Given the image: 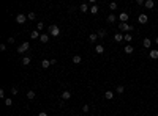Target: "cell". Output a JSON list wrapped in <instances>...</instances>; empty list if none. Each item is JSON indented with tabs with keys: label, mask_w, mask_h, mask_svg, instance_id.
I'll list each match as a JSON object with an SVG mask.
<instances>
[{
	"label": "cell",
	"mask_w": 158,
	"mask_h": 116,
	"mask_svg": "<svg viewBox=\"0 0 158 116\" xmlns=\"http://www.w3.org/2000/svg\"><path fill=\"white\" fill-rule=\"evenodd\" d=\"M133 25H130L128 22H125V24H122L120 22V25H119V30H120V33H130V32H133Z\"/></svg>",
	"instance_id": "obj_1"
},
{
	"label": "cell",
	"mask_w": 158,
	"mask_h": 116,
	"mask_svg": "<svg viewBox=\"0 0 158 116\" xmlns=\"http://www.w3.org/2000/svg\"><path fill=\"white\" fill-rule=\"evenodd\" d=\"M49 33H51V36H59V35H60V28H59V25H49Z\"/></svg>",
	"instance_id": "obj_2"
},
{
	"label": "cell",
	"mask_w": 158,
	"mask_h": 116,
	"mask_svg": "<svg viewBox=\"0 0 158 116\" xmlns=\"http://www.w3.org/2000/svg\"><path fill=\"white\" fill-rule=\"evenodd\" d=\"M29 49H30V44L25 41V42H22L21 46H18V53H24V52H27Z\"/></svg>",
	"instance_id": "obj_3"
},
{
	"label": "cell",
	"mask_w": 158,
	"mask_h": 116,
	"mask_svg": "<svg viewBox=\"0 0 158 116\" xmlns=\"http://www.w3.org/2000/svg\"><path fill=\"white\" fill-rule=\"evenodd\" d=\"M25 20H27V16L25 14H18L16 16V22L18 24H25Z\"/></svg>",
	"instance_id": "obj_4"
},
{
	"label": "cell",
	"mask_w": 158,
	"mask_h": 116,
	"mask_svg": "<svg viewBox=\"0 0 158 116\" xmlns=\"http://www.w3.org/2000/svg\"><path fill=\"white\" fill-rule=\"evenodd\" d=\"M123 52H125L126 55H130V53H133V52H134V47L131 46V44H128V46L123 47Z\"/></svg>",
	"instance_id": "obj_5"
},
{
	"label": "cell",
	"mask_w": 158,
	"mask_h": 116,
	"mask_svg": "<svg viewBox=\"0 0 158 116\" xmlns=\"http://www.w3.org/2000/svg\"><path fill=\"white\" fill-rule=\"evenodd\" d=\"M142 46L146 47V49L150 50V46H152V39L150 38H144V41H142Z\"/></svg>",
	"instance_id": "obj_6"
},
{
	"label": "cell",
	"mask_w": 158,
	"mask_h": 116,
	"mask_svg": "<svg viewBox=\"0 0 158 116\" xmlns=\"http://www.w3.org/2000/svg\"><path fill=\"white\" fill-rule=\"evenodd\" d=\"M119 19H120L122 24L128 22V13H120V14H119Z\"/></svg>",
	"instance_id": "obj_7"
},
{
	"label": "cell",
	"mask_w": 158,
	"mask_h": 116,
	"mask_svg": "<svg viewBox=\"0 0 158 116\" xmlns=\"http://www.w3.org/2000/svg\"><path fill=\"white\" fill-rule=\"evenodd\" d=\"M138 20H139V24H146L147 20H149V16H147V14H144V13H142V14H139Z\"/></svg>",
	"instance_id": "obj_8"
},
{
	"label": "cell",
	"mask_w": 158,
	"mask_h": 116,
	"mask_svg": "<svg viewBox=\"0 0 158 116\" xmlns=\"http://www.w3.org/2000/svg\"><path fill=\"white\" fill-rule=\"evenodd\" d=\"M70 99H71V93L68 91V89L62 93V100H70Z\"/></svg>",
	"instance_id": "obj_9"
},
{
	"label": "cell",
	"mask_w": 158,
	"mask_h": 116,
	"mask_svg": "<svg viewBox=\"0 0 158 116\" xmlns=\"http://www.w3.org/2000/svg\"><path fill=\"white\" fill-rule=\"evenodd\" d=\"M114 41H116V42H122V41H123V35H122L120 32L114 35Z\"/></svg>",
	"instance_id": "obj_10"
},
{
	"label": "cell",
	"mask_w": 158,
	"mask_h": 116,
	"mask_svg": "<svg viewBox=\"0 0 158 116\" xmlns=\"http://www.w3.org/2000/svg\"><path fill=\"white\" fill-rule=\"evenodd\" d=\"M144 6H146L147 10H152V8L155 6V2H153V0H147V2L144 3Z\"/></svg>",
	"instance_id": "obj_11"
},
{
	"label": "cell",
	"mask_w": 158,
	"mask_h": 116,
	"mask_svg": "<svg viewBox=\"0 0 158 116\" xmlns=\"http://www.w3.org/2000/svg\"><path fill=\"white\" fill-rule=\"evenodd\" d=\"M40 32H38V30H33V32L30 33V38H32V39H40Z\"/></svg>",
	"instance_id": "obj_12"
},
{
	"label": "cell",
	"mask_w": 158,
	"mask_h": 116,
	"mask_svg": "<svg viewBox=\"0 0 158 116\" xmlns=\"http://www.w3.org/2000/svg\"><path fill=\"white\" fill-rule=\"evenodd\" d=\"M79 10H81V13H89V11H90V8H89L87 3H82V5L79 6Z\"/></svg>",
	"instance_id": "obj_13"
},
{
	"label": "cell",
	"mask_w": 158,
	"mask_h": 116,
	"mask_svg": "<svg viewBox=\"0 0 158 116\" xmlns=\"http://www.w3.org/2000/svg\"><path fill=\"white\" fill-rule=\"evenodd\" d=\"M149 57L152 60H157L158 58V50H149Z\"/></svg>",
	"instance_id": "obj_14"
},
{
	"label": "cell",
	"mask_w": 158,
	"mask_h": 116,
	"mask_svg": "<svg viewBox=\"0 0 158 116\" xmlns=\"http://www.w3.org/2000/svg\"><path fill=\"white\" fill-rule=\"evenodd\" d=\"M49 66H51V60H43V61H41V67H43V69H48Z\"/></svg>",
	"instance_id": "obj_15"
},
{
	"label": "cell",
	"mask_w": 158,
	"mask_h": 116,
	"mask_svg": "<svg viewBox=\"0 0 158 116\" xmlns=\"http://www.w3.org/2000/svg\"><path fill=\"white\" fill-rule=\"evenodd\" d=\"M40 41L43 42V44H46V42L49 41V36H48V33H43V35L40 36Z\"/></svg>",
	"instance_id": "obj_16"
},
{
	"label": "cell",
	"mask_w": 158,
	"mask_h": 116,
	"mask_svg": "<svg viewBox=\"0 0 158 116\" xmlns=\"http://www.w3.org/2000/svg\"><path fill=\"white\" fill-rule=\"evenodd\" d=\"M123 41L131 42V41H133V35H131V33H125V35H123Z\"/></svg>",
	"instance_id": "obj_17"
},
{
	"label": "cell",
	"mask_w": 158,
	"mask_h": 116,
	"mask_svg": "<svg viewBox=\"0 0 158 116\" xmlns=\"http://www.w3.org/2000/svg\"><path fill=\"white\" fill-rule=\"evenodd\" d=\"M30 61H32V58H30V57H24L21 63H22V66H29V64H30Z\"/></svg>",
	"instance_id": "obj_18"
},
{
	"label": "cell",
	"mask_w": 158,
	"mask_h": 116,
	"mask_svg": "<svg viewBox=\"0 0 158 116\" xmlns=\"http://www.w3.org/2000/svg\"><path fill=\"white\" fill-rule=\"evenodd\" d=\"M104 97L108 99V100H112V99H114V91H106L104 93Z\"/></svg>",
	"instance_id": "obj_19"
},
{
	"label": "cell",
	"mask_w": 158,
	"mask_h": 116,
	"mask_svg": "<svg viewBox=\"0 0 158 116\" xmlns=\"http://www.w3.org/2000/svg\"><path fill=\"white\" fill-rule=\"evenodd\" d=\"M95 52H96L98 55H101V53H103V52H104V47H103V46H101V44H98V46L95 47Z\"/></svg>",
	"instance_id": "obj_20"
},
{
	"label": "cell",
	"mask_w": 158,
	"mask_h": 116,
	"mask_svg": "<svg viewBox=\"0 0 158 116\" xmlns=\"http://www.w3.org/2000/svg\"><path fill=\"white\" fill-rule=\"evenodd\" d=\"M116 20H117L116 14H112V13H111V14L108 16V22H109V24H114V22H116Z\"/></svg>",
	"instance_id": "obj_21"
},
{
	"label": "cell",
	"mask_w": 158,
	"mask_h": 116,
	"mask_svg": "<svg viewBox=\"0 0 158 116\" xmlns=\"http://www.w3.org/2000/svg\"><path fill=\"white\" fill-rule=\"evenodd\" d=\"M27 99H29V100L35 99V91H33V89H30V91H27Z\"/></svg>",
	"instance_id": "obj_22"
},
{
	"label": "cell",
	"mask_w": 158,
	"mask_h": 116,
	"mask_svg": "<svg viewBox=\"0 0 158 116\" xmlns=\"http://www.w3.org/2000/svg\"><path fill=\"white\" fill-rule=\"evenodd\" d=\"M98 39V35H96V33H90V36H89V41H90V42H95Z\"/></svg>",
	"instance_id": "obj_23"
},
{
	"label": "cell",
	"mask_w": 158,
	"mask_h": 116,
	"mask_svg": "<svg viewBox=\"0 0 158 116\" xmlns=\"http://www.w3.org/2000/svg\"><path fill=\"white\" fill-rule=\"evenodd\" d=\"M81 61H82V58H81V55H74V57H73V63H74V64H79Z\"/></svg>",
	"instance_id": "obj_24"
},
{
	"label": "cell",
	"mask_w": 158,
	"mask_h": 116,
	"mask_svg": "<svg viewBox=\"0 0 158 116\" xmlns=\"http://www.w3.org/2000/svg\"><path fill=\"white\" fill-rule=\"evenodd\" d=\"M96 35H98V38H104V36H106V30H104V28H100Z\"/></svg>",
	"instance_id": "obj_25"
},
{
	"label": "cell",
	"mask_w": 158,
	"mask_h": 116,
	"mask_svg": "<svg viewBox=\"0 0 158 116\" xmlns=\"http://www.w3.org/2000/svg\"><path fill=\"white\" fill-rule=\"evenodd\" d=\"M123 91H125V88H123V85H119V86L116 88V93H117V94H122Z\"/></svg>",
	"instance_id": "obj_26"
},
{
	"label": "cell",
	"mask_w": 158,
	"mask_h": 116,
	"mask_svg": "<svg viewBox=\"0 0 158 116\" xmlns=\"http://www.w3.org/2000/svg\"><path fill=\"white\" fill-rule=\"evenodd\" d=\"M109 10H111V11H116V10H117V3H116V2H111V3H109Z\"/></svg>",
	"instance_id": "obj_27"
},
{
	"label": "cell",
	"mask_w": 158,
	"mask_h": 116,
	"mask_svg": "<svg viewBox=\"0 0 158 116\" xmlns=\"http://www.w3.org/2000/svg\"><path fill=\"white\" fill-rule=\"evenodd\" d=\"M36 30H38V32H43V30H44V24H43V22H38V24H36Z\"/></svg>",
	"instance_id": "obj_28"
},
{
	"label": "cell",
	"mask_w": 158,
	"mask_h": 116,
	"mask_svg": "<svg viewBox=\"0 0 158 116\" xmlns=\"http://www.w3.org/2000/svg\"><path fill=\"white\" fill-rule=\"evenodd\" d=\"M98 13V6L96 5H92V8H90V14H96Z\"/></svg>",
	"instance_id": "obj_29"
},
{
	"label": "cell",
	"mask_w": 158,
	"mask_h": 116,
	"mask_svg": "<svg viewBox=\"0 0 158 116\" xmlns=\"http://www.w3.org/2000/svg\"><path fill=\"white\" fill-rule=\"evenodd\" d=\"M35 17H36L35 13H29V14H27V19H30V20H35Z\"/></svg>",
	"instance_id": "obj_30"
},
{
	"label": "cell",
	"mask_w": 158,
	"mask_h": 116,
	"mask_svg": "<svg viewBox=\"0 0 158 116\" xmlns=\"http://www.w3.org/2000/svg\"><path fill=\"white\" fill-rule=\"evenodd\" d=\"M5 105H6V107H11V105H13V100H11L10 97H8V99H5Z\"/></svg>",
	"instance_id": "obj_31"
},
{
	"label": "cell",
	"mask_w": 158,
	"mask_h": 116,
	"mask_svg": "<svg viewBox=\"0 0 158 116\" xmlns=\"http://www.w3.org/2000/svg\"><path fill=\"white\" fill-rule=\"evenodd\" d=\"M89 110H90V107H89L87 104H85V105L82 107V111H84V113H87V111H89Z\"/></svg>",
	"instance_id": "obj_32"
},
{
	"label": "cell",
	"mask_w": 158,
	"mask_h": 116,
	"mask_svg": "<svg viewBox=\"0 0 158 116\" xmlns=\"http://www.w3.org/2000/svg\"><path fill=\"white\" fill-rule=\"evenodd\" d=\"M5 49H6L5 44H0V52H5Z\"/></svg>",
	"instance_id": "obj_33"
},
{
	"label": "cell",
	"mask_w": 158,
	"mask_h": 116,
	"mask_svg": "<svg viewBox=\"0 0 158 116\" xmlns=\"http://www.w3.org/2000/svg\"><path fill=\"white\" fill-rule=\"evenodd\" d=\"M0 97L5 99V91H3V89H0Z\"/></svg>",
	"instance_id": "obj_34"
},
{
	"label": "cell",
	"mask_w": 158,
	"mask_h": 116,
	"mask_svg": "<svg viewBox=\"0 0 158 116\" xmlns=\"http://www.w3.org/2000/svg\"><path fill=\"white\" fill-rule=\"evenodd\" d=\"M38 116H48V113H46V111H40V113H38Z\"/></svg>",
	"instance_id": "obj_35"
},
{
	"label": "cell",
	"mask_w": 158,
	"mask_h": 116,
	"mask_svg": "<svg viewBox=\"0 0 158 116\" xmlns=\"http://www.w3.org/2000/svg\"><path fill=\"white\" fill-rule=\"evenodd\" d=\"M136 3H138V5H144L146 2H144V0H136Z\"/></svg>",
	"instance_id": "obj_36"
},
{
	"label": "cell",
	"mask_w": 158,
	"mask_h": 116,
	"mask_svg": "<svg viewBox=\"0 0 158 116\" xmlns=\"http://www.w3.org/2000/svg\"><path fill=\"white\" fill-rule=\"evenodd\" d=\"M11 93L13 94H18V88H11Z\"/></svg>",
	"instance_id": "obj_37"
},
{
	"label": "cell",
	"mask_w": 158,
	"mask_h": 116,
	"mask_svg": "<svg viewBox=\"0 0 158 116\" xmlns=\"http://www.w3.org/2000/svg\"><path fill=\"white\" fill-rule=\"evenodd\" d=\"M155 44H158V38H155Z\"/></svg>",
	"instance_id": "obj_38"
},
{
	"label": "cell",
	"mask_w": 158,
	"mask_h": 116,
	"mask_svg": "<svg viewBox=\"0 0 158 116\" xmlns=\"http://www.w3.org/2000/svg\"><path fill=\"white\" fill-rule=\"evenodd\" d=\"M92 116H96V115H92Z\"/></svg>",
	"instance_id": "obj_39"
},
{
	"label": "cell",
	"mask_w": 158,
	"mask_h": 116,
	"mask_svg": "<svg viewBox=\"0 0 158 116\" xmlns=\"http://www.w3.org/2000/svg\"><path fill=\"white\" fill-rule=\"evenodd\" d=\"M157 116H158V115H157Z\"/></svg>",
	"instance_id": "obj_40"
}]
</instances>
